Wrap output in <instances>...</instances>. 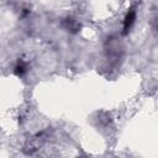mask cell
Returning a JSON list of instances; mask_svg holds the SVG:
<instances>
[{"label":"cell","instance_id":"obj_1","mask_svg":"<svg viewBox=\"0 0 158 158\" xmlns=\"http://www.w3.org/2000/svg\"><path fill=\"white\" fill-rule=\"evenodd\" d=\"M135 19H136V14L135 11H130L126 17H125V21H123V32L126 33L128 31V28L132 26V23L135 22Z\"/></svg>","mask_w":158,"mask_h":158},{"label":"cell","instance_id":"obj_2","mask_svg":"<svg viewBox=\"0 0 158 158\" xmlns=\"http://www.w3.org/2000/svg\"><path fill=\"white\" fill-rule=\"evenodd\" d=\"M25 70H26V67H25L23 64H19V65H16V73H17L19 75H22V74L25 73Z\"/></svg>","mask_w":158,"mask_h":158}]
</instances>
